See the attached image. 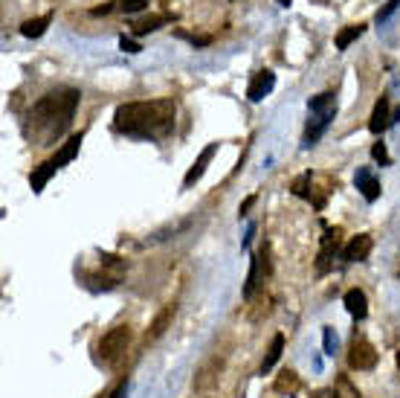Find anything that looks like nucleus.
<instances>
[{
    "instance_id": "32",
    "label": "nucleus",
    "mask_w": 400,
    "mask_h": 398,
    "mask_svg": "<svg viewBox=\"0 0 400 398\" xmlns=\"http://www.w3.org/2000/svg\"><path fill=\"white\" fill-rule=\"evenodd\" d=\"M397 363H400V352H397Z\"/></svg>"
},
{
    "instance_id": "23",
    "label": "nucleus",
    "mask_w": 400,
    "mask_h": 398,
    "mask_svg": "<svg viewBox=\"0 0 400 398\" xmlns=\"http://www.w3.org/2000/svg\"><path fill=\"white\" fill-rule=\"evenodd\" d=\"M397 9H400V0H389V4H386V6L377 12V23H386V21H389V18H392Z\"/></svg>"
},
{
    "instance_id": "20",
    "label": "nucleus",
    "mask_w": 400,
    "mask_h": 398,
    "mask_svg": "<svg viewBox=\"0 0 400 398\" xmlns=\"http://www.w3.org/2000/svg\"><path fill=\"white\" fill-rule=\"evenodd\" d=\"M261 259H264V256H253V262H250V277H247V285H244V297H253V291H256V285H258Z\"/></svg>"
},
{
    "instance_id": "31",
    "label": "nucleus",
    "mask_w": 400,
    "mask_h": 398,
    "mask_svg": "<svg viewBox=\"0 0 400 398\" xmlns=\"http://www.w3.org/2000/svg\"><path fill=\"white\" fill-rule=\"evenodd\" d=\"M279 4H282V6H290V4H293V0H279Z\"/></svg>"
},
{
    "instance_id": "17",
    "label": "nucleus",
    "mask_w": 400,
    "mask_h": 398,
    "mask_svg": "<svg viewBox=\"0 0 400 398\" xmlns=\"http://www.w3.org/2000/svg\"><path fill=\"white\" fill-rule=\"evenodd\" d=\"M171 317H174V305H166V309H163V314H160L157 320H154V323H151V331H148V341H157V338H160V334L166 331V326L171 323Z\"/></svg>"
},
{
    "instance_id": "30",
    "label": "nucleus",
    "mask_w": 400,
    "mask_h": 398,
    "mask_svg": "<svg viewBox=\"0 0 400 398\" xmlns=\"http://www.w3.org/2000/svg\"><path fill=\"white\" fill-rule=\"evenodd\" d=\"M392 122H400V108H397V111L392 114Z\"/></svg>"
},
{
    "instance_id": "2",
    "label": "nucleus",
    "mask_w": 400,
    "mask_h": 398,
    "mask_svg": "<svg viewBox=\"0 0 400 398\" xmlns=\"http://www.w3.org/2000/svg\"><path fill=\"white\" fill-rule=\"evenodd\" d=\"M113 128L128 137L157 140L174 128V102L151 99V102H128L119 105L113 114Z\"/></svg>"
},
{
    "instance_id": "12",
    "label": "nucleus",
    "mask_w": 400,
    "mask_h": 398,
    "mask_svg": "<svg viewBox=\"0 0 400 398\" xmlns=\"http://www.w3.org/2000/svg\"><path fill=\"white\" fill-rule=\"evenodd\" d=\"M177 21V15H151V18H145V21H137L134 23V35L137 38H142V35H148V33H157L160 26H166V23H174Z\"/></svg>"
},
{
    "instance_id": "16",
    "label": "nucleus",
    "mask_w": 400,
    "mask_h": 398,
    "mask_svg": "<svg viewBox=\"0 0 400 398\" xmlns=\"http://www.w3.org/2000/svg\"><path fill=\"white\" fill-rule=\"evenodd\" d=\"M282 352H285V334H275V338L270 341V349H267V358H264V363H261V372H270L275 363H279V358H282Z\"/></svg>"
},
{
    "instance_id": "4",
    "label": "nucleus",
    "mask_w": 400,
    "mask_h": 398,
    "mask_svg": "<svg viewBox=\"0 0 400 398\" xmlns=\"http://www.w3.org/2000/svg\"><path fill=\"white\" fill-rule=\"evenodd\" d=\"M307 114H311V119H307V131H304V145H314L325 128L331 126V119L336 114V96L333 94H319L314 96L311 102H307Z\"/></svg>"
},
{
    "instance_id": "15",
    "label": "nucleus",
    "mask_w": 400,
    "mask_h": 398,
    "mask_svg": "<svg viewBox=\"0 0 400 398\" xmlns=\"http://www.w3.org/2000/svg\"><path fill=\"white\" fill-rule=\"evenodd\" d=\"M340 250V230H328L325 233V238H322V250H319V267L325 270V265H328V259Z\"/></svg>"
},
{
    "instance_id": "8",
    "label": "nucleus",
    "mask_w": 400,
    "mask_h": 398,
    "mask_svg": "<svg viewBox=\"0 0 400 398\" xmlns=\"http://www.w3.org/2000/svg\"><path fill=\"white\" fill-rule=\"evenodd\" d=\"M372 248H375L372 236L360 233V236H354V238L345 244V248H343V259H345V262H365L368 253H372Z\"/></svg>"
},
{
    "instance_id": "3",
    "label": "nucleus",
    "mask_w": 400,
    "mask_h": 398,
    "mask_svg": "<svg viewBox=\"0 0 400 398\" xmlns=\"http://www.w3.org/2000/svg\"><path fill=\"white\" fill-rule=\"evenodd\" d=\"M81 140H84V134L79 131L76 137H70L64 145H61L58 151H55V155L50 157V160H44L35 172H33V177H29V183H33V192L38 195V192H44V187H47V180L61 169V166H64V163H70L76 155H79V148H81Z\"/></svg>"
},
{
    "instance_id": "27",
    "label": "nucleus",
    "mask_w": 400,
    "mask_h": 398,
    "mask_svg": "<svg viewBox=\"0 0 400 398\" xmlns=\"http://www.w3.org/2000/svg\"><path fill=\"white\" fill-rule=\"evenodd\" d=\"M253 204H256V195H250V198H247V201H244V204H241V209H238V212H241V216H247V212H250V206H253Z\"/></svg>"
},
{
    "instance_id": "18",
    "label": "nucleus",
    "mask_w": 400,
    "mask_h": 398,
    "mask_svg": "<svg viewBox=\"0 0 400 398\" xmlns=\"http://www.w3.org/2000/svg\"><path fill=\"white\" fill-rule=\"evenodd\" d=\"M365 33V26L362 23H354V26H345L340 35H336V50H348L351 47V41H357L360 35Z\"/></svg>"
},
{
    "instance_id": "25",
    "label": "nucleus",
    "mask_w": 400,
    "mask_h": 398,
    "mask_svg": "<svg viewBox=\"0 0 400 398\" xmlns=\"http://www.w3.org/2000/svg\"><path fill=\"white\" fill-rule=\"evenodd\" d=\"M119 47H122V50H125V52H139V50H142V47H139V44H137L134 38H125V35H122V38H119Z\"/></svg>"
},
{
    "instance_id": "19",
    "label": "nucleus",
    "mask_w": 400,
    "mask_h": 398,
    "mask_svg": "<svg viewBox=\"0 0 400 398\" xmlns=\"http://www.w3.org/2000/svg\"><path fill=\"white\" fill-rule=\"evenodd\" d=\"M299 389V375L293 370H285L279 378H275V392H296Z\"/></svg>"
},
{
    "instance_id": "28",
    "label": "nucleus",
    "mask_w": 400,
    "mask_h": 398,
    "mask_svg": "<svg viewBox=\"0 0 400 398\" xmlns=\"http://www.w3.org/2000/svg\"><path fill=\"white\" fill-rule=\"evenodd\" d=\"M125 389H128V384L122 381V384H119V387H116V389L110 392V398H125Z\"/></svg>"
},
{
    "instance_id": "1",
    "label": "nucleus",
    "mask_w": 400,
    "mask_h": 398,
    "mask_svg": "<svg viewBox=\"0 0 400 398\" xmlns=\"http://www.w3.org/2000/svg\"><path fill=\"white\" fill-rule=\"evenodd\" d=\"M79 99H81V94L76 87H61V90H55V94H47L44 99L35 102L33 114H29L26 134L38 145H52L70 128L73 114L79 108Z\"/></svg>"
},
{
    "instance_id": "5",
    "label": "nucleus",
    "mask_w": 400,
    "mask_h": 398,
    "mask_svg": "<svg viewBox=\"0 0 400 398\" xmlns=\"http://www.w3.org/2000/svg\"><path fill=\"white\" fill-rule=\"evenodd\" d=\"M128 341H131V328H128V326H116V328H110L105 338L99 341V358H102L105 363L119 360L122 352L128 349Z\"/></svg>"
},
{
    "instance_id": "13",
    "label": "nucleus",
    "mask_w": 400,
    "mask_h": 398,
    "mask_svg": "<svg viewBox=\"0 0 400 398\" xmlns=\"http://www.w3.org/2000/svg\"><path fill=\"white\" fill-rule=\"evenodd\" d=\"M345 309H348L351 317L365 320V314H368V299H365V294H362L360 288H351V291L345 294Z\"/></svg>"
},
{
    "instance_id": "14",
    "label": "nucleus",
    "mask_w": 400,
    "mask_h": 398,
    "mask_svg": "<svg viewBox=\"0 0 400 398\" xmlns=\"http://www.w3.org/2000/svg\"><path fill=\"white\" fill-rule=\"evenodd\" d=\"M52 23V15H41V18H29L21 23V35L23 38H41L47 33V26Z\"/></svg>"
},
{
    "instance_id": "21",
    "label": "nucleus",
    "mask_w": 400,
    "mask_h": 398,
    "mask_svg": "<svg viewBox=\"0 0 400 398\" xmlns=\"http://www.w3.org/2000/svg\"><path fill=\"white\" fill-rule=\"evenodd\" d=\"M148 6V0H119V9L125 15H134V12H142Z\"/></svg>"
},
{
    "instance_id": "11",
    "label": "nucleus",
    "mask_w": 400,
    "mask_h": 398,
    "mask_svg": "<svg viewBox=\"0 0 400 398\" xmlns=\"http://www.w3.org/2000/svg\"><path fill=\"white\" fill-rule=\"evenodd\" d=\"M389 126H392V108H389V99L380 96L377 105H375V111H372V119H368V131H372V134H383Z\"/></svg>"
},
{
    "instance_id": "26",
    "label": "nucleus",
    "mask_w": 400,
    "mask_h": 398,
    "mask_svg": "<svg viewBox=\"0 0 400 398\" xmlns=\"http://www.w3.org/2000/svg\"><path fill=\"white\" fill-rule=\"evenodd\" d=\"M183 35V33H180ZM183 38H189L195 47H206V44H212V35H183Z\"/></svg>"
},
{
    "instance_id": "10",
    "label": "nucleus",
    "mask_w": 400,
    "mask_h": 398,
    "mask_svg": "<svg viewBox=\"0 0 400 398\" xmlns=\"http://www.w3.org/2000/svg\"><path fill=\"white\" fill-rule=\"evenodd\" d=\"M215 151H218V143H209L203 151H200V157L195 160V166L186 172V177H183V187H186V189H192L195 187V183L203 177V172H206V166L212 163V157H215Z\"/></svg>"
},
{
    "instance_id": "29",
    "label": "nucleus",
    "mask_w": 400,
    "mask_h": 398,
    "mask_svg": "<svg viewBox=\"0 0 400 398\" xmlns=\"http://www.w3.org/2000/svg\"><path fill=\"white\" fill-rule=\"evenodd\" d=\"M314 398H340V395H336L333 389H319V392H316Z\"/></svg>"
},
{
    "instance_id": "7",
    "label": "nucleus",
    "mask_w": 400,
    "mask_h": 398,
    "mask_svg": "<svg viewBox=\"0 0 400 398\" xmlns=\"http://www.w3.org/2000/svg\"><path fill=\"white\" fill-rule=\"evenodd\" d=\"M273 87H275V73L273 70H258L250 79V84H247V99L250 102H261L264 96L273 94Z\"/></svg>"
},
{
    "instance_id": "9",
    "label": "nucleus",
    "mask_w": 400,
    "mask_h": 398,
    "mask_svg": "<svg viewBox=\"0 0 400 398\" xmlns=\"http://www.w3.org/2000/svg\"><path fill=\"white\" fill-rule=\"evenodd\" d=\"M354 183H357V189L362 192V198H365L368 204H375V201L380 198V192H383L380 180L372 175V169H357V175H354Z\"/></svg>"
},
{
    "instance_id": "24",
    "label": "nucleus",
    "mask_w": 400,
    "mask_h": 398,
    "mask_svg": "<svg viewBox=\"0 0 400 398\" xmlns=\"http://www.w3.org/2000/svg\"><path fill=\"white\" fill-rule=\"evenodd\" d=\"M322 338H325V355H333V349H336V334H333V328H322Z\"/></svg>"
},
{
    "instance_id": "6",
    "label": "nucleus",
    "mask_w": 400,
    "mask_h": 398,
    "mask_svg": "<svg viewBox=\"0 0 400 398\" xmlns=\"http://www.w3.org/2000/svg\"><path fill=\"white\" fill-rule=\"evenodd\" d=\"M377 363V349L368 343L365 338H354L351 341V352H348V366L351 370H375Z\"/></svg>"
},
{
    "instance_id": "22",
    "label": "nucleus",
    "mask_w": 400,
    "mask_h": 398,
    "mask_svg": "<svg viewBox=\"0 0 400 398\" xmlns=\"http://www.w3.org/2000/svg\"><path fill=\"white\" fill-rule=\"evenodd\" d=\"M372 157H375L380 166H389V163H392L389 151H386V143H375V145H372Z\"/></svg>"
}]
</instances>
